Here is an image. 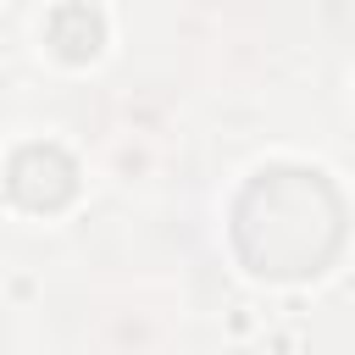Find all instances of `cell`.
Listing matches in <instances>:
<instances>
[{"label": "cell", "mask_w": 355, "mask_h": 355, "mask_svg": "<svg viewBox=\"0 0 355 355\" xmlns=\"http://www.w3.org/2000/svg\"><path fill=\"white\" fill-rule=\"evenodd\" d=\"M233 239L250 272L266 277L322 272L327 255L338 250V200L322 183V172H300V166L261 172L239 200Z\"/></svg>", "instance_id": "1"}, {"label": "cell", "mask_w": 355, "mask_h": 355, "mask_svg": "<svg viewBox=\"0 0 355 355\" xmlns=\"http://www.w3.org/2000/svg\"><path fill=\"white\" fill-rule=\"evenodd\" d=\"M78 194V166L55 144H22L11 155V200L28 211H55Z\"/></svg>", "instance_id": "2"}, {"label": "cell", "mask_w": 355, "mask_h": 355, "mask_svg": "<svg viewBox=\"0 0 355 355\" xmlns=\"http://www.w3.org/2000/svg\"><path fill=\"white\" fill-rule=\"evenodd\" d=\"M44 33H50V44H55L61 61H94L100 44H105V22H100L94 6H61V11H50Z\"/></svg>", "instance_id": "3"}]
</instances>
